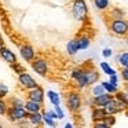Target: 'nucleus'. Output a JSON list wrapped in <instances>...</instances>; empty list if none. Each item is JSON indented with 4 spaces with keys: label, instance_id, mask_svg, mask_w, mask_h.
<instances>
[{
    "label": "nucleus",
    "instance_id": "f257e3e1",
    "mask_svg": "<svg viewBox=\"0 0 128 128\" xmlns=\"http://www.w3.org/2000/svg\"><path fill=\"white\" fill-rule=\"evenodd\" d=\"M7 118L12 122H18L22 121V120L28 118V112H26L25 108H15V106H8L6 113Z\"/></svg>",
    "mask_w": 128,
    "mask_h": 128
},
{
    "label": "nucleus",
    "instance_id": "f03ea898",
    "mask_svg": "<svg viewBox=\"0 0 128 128\" xmlns=\"http://www.w3.org/2000/svg\"><path fill=\"white\" fill-rule=\"evenodd\" d=\"M66 105H68V109H69L72 113H77L80 112L81 109V105H83V100H81V96L78 92L76 91H72L66 95Z\"/></svg>",
    "mask_w": 128,
    "mask_h": 128
},
{
    "label": "nucleus",
    "instance_id": "7ed1b4c3",
    "mask_svg": "<svg viewBox=\"0 0 128 128\" xmlns=\"http://www.w3.org/2000/svg\"><path fill=\"white\" fill-rule=\"evenodd\" d=\"M73 15L77 21H84L87 18V14H88V8H87L84 0H74L72 7Z\"/></svg>",
    "mask_w": 128,
    "mask_h": 128
},
{
    "label": "nucleus",
    "instance_id": "20e7f679",
    "mask_svg": "<svg viewBox=\"0 0 128 128\" xmlns=\"http://www.w3.org/2000/svg\"><path fill=\"white\" fill-rule=\"evenodd\" d=\"M110 30L117 36H127L128 34V22L125 20H113L110 22Z\"/></svg>",
    "mask_w": 128,
    "mask_h": 128
},
{
    "label": "nucleus",
    "instance_id": "39448f33",
    "mask_svg": "<svg viewBox=\"0 0 128 128\" xmlns=\"http://www.w3.org/2000/svg\"><path fill=\"white\" fill-rule=\"evenodd\" d=\"M32 65V69L34 70V73L46 77L47 76V72H48V65H47V61H44L43 58H34L33 61L30 62Z\"/></svg>",
    "mask_w": 128,
    "mask_h": 128
},
{
    "label": "nucleus",
    "instance_id": "423d86ee",
    "mask_svg": "<svg viewBox=\"0 0 128 128\" xmlns=\"http://www.w3.org/2000/svg\"><path fill=\"white\" fill-rule=\"evenodd\" d=\"M18 81H20L21 87H24L25 90H30V88H33V87L39 86V84L36 83V80L26 72H22V73L18 74Z\"/></svg>",
    "mask_w": 128,
    "mask_h": 128
},
{
    "label": "nucleus",
    "instance_id": "0eeeda50",
    "mask_svg": "<svg viewBox=\"0 0 128 128\" xmlns=\"http://www.w3.org/2000/svg\"><path fill=\"white\" fill-rule=\"evenodd\" d=\"M72 78L76 80L78 88H84V87L88 86V83H87V76H86V72H84L83 68H76L72 72Z\"/></svg>",
    "mask_w": 128,
    "mask_h": 128
},
{
    "label": "nucleus",
    "instance_id": "6e6552de",
    "mask_svg": "<svg viewBox=\"0 0 128 128\" xmlns=\"http://www.w3.org/2000/svg\"><path fill=\"white\" fill-rule=\"evenodd\" d=\"M26 91H28V99L36 100V102H40V103L44 102V90L40 86H36L30 90H26Z\"/></svg>",
    "mask_w": 128,
    "mask_h": 128
},
{
    "label": "nucleus",
    "instance_id": "1a4fd4ad",
    "mask_svg": "<svg viewBox=\"0 0 128 128\" xmlns=\"http://www.w3.org/2000/svg\"><path fill=\"white\" fill-rule=\"evenodd\" d=\"M103 109H105V112L108 114H117V113H120V112L124 110V108L121 106V103H120L116 98H112V99L103 106Z\"/></svg>",
    "mask_w": 128,
    "mask_h": 128
},
{
    "label": "nucleus",
    "instance_id": "9d476101",
    "mask_svg": "<svg viewBox=\"0 0 128 128\" xmlns=\"http://www.w3.org/2000/svg\"><path fill=\"white\" fill-rule=\"evenodd\" d=\"M20 54L21 56H22L24 59H25L26 62H29L30 64L32 61H33L34 58H36V52H34V48L32 47L30 44H24L20 47Z\"/></svg>",
    "mask_w": 128,
    "mask_h": 128
},
{
    "label": "nucleus",
    "instance_id": "9b49d317",
    "mask_svg": "<svg viewBox=\"0 0 128 128\" xmlns=\"http://www.w3.org/2000/svg\"><path fill=\"white\" fill-rule=\"evenodd\" d=\"M0 56H2V58H3L8 65H12V64H15V62H17V55H15V54L10 50V48H7L6 46L0 50Z\"/></svg>",
    "mask_w": 128,
    "mask_h": 128
},
{
    "label": "nucleus",
    "instance_id": "f8f14e48",
    "mask_svg": "<svg viewBox=\"0 0 128 128\" xmlns=\"http://www.w3.org/2000/svg\"><path fill=\"white\" fill-rule=\"evenodd\" d=\"M112 98H113V96H112V94L105 92V94H102V95L94 96V99H92V105H94V106H99V108H103V106H105L106 103L112 99Z\"/></svg>",
    "mask_w": 128,
    "mask_h": 128
},
{
    "label": "nucleus",
    "instance_id": "ddd939ff",
    "mask_svg": "<svg viewBox=\"0 0 128 128\" xmlns=\"http://www.w3.org/2000/svg\"><path fill=\"white\" fill-rule=\"evenodd\" d=\"M24 108L26 109V112H28V113H36V112H40V110H42L43 103L36 102V100L28 99V100L25 102V105H24Z\"/></svg>",
    "mask_w": 128,
    "mask_h": 128
},
{
    "label": "nucleus",
    "instance_id": "4468645a",
    "mask_svg": "<svg viewBox=\"0 0 128 128\" xmlns=\"http://www.w3.org/2000/svg\"><path fill=\"white\" fill-rule=\"evenodd\" d=\"M28 120L32 125H43L44 120H43V114H40V112H36V113H28Z\"/></svg>",
    "mask_w": 128,
    "mask_h": 128
},
{
    "label": "nucleus",
    "instance_id": "2eb2a0df",
    "mask_svg": "<svg viewBox=\"0 0 128 128\" xmlns=\"http://www.w3.org/2000/svg\"><path fill=\"white\" fill-rule=\"evenodd\" d=\"M84 72H86V76H87V83H88V86L95 84L99 80V73L95 69H84Z\"/></svg>",
    "mask_w": 128,
    "mask_h": 128
},
{
    "label": "nucleus",
    "instance_id": "dca6fc26",
    "mask_svg": "<svg viewBox=\"0 0 128 128\" xmlns=\"http://www.w3.org/2000/svg\"><path fill=\"white\" fill-rule=\"evenodd\" d=\"M106 112L103 108H99V106H94L92 109V120L94 121H99V120H103L106 117Z\"/></svg>",
    "mask_w": 128,
    "mask_h": 128
},
{
    "label": "nucleus",
    "instance_id": "f3484780",
    "mask_svg": "<svg viewBox=\"0 0 128 128\" xmlns=\"http://www.w3.org/2000/svg\"><path fill=\"white\" fill-rule=\"evenodd\" d=\"M116 99L121 103V106L124 108V110L128 108V91H117L116 92Z\"/></svg>",
    "mask_w": 128,
    "mask_h": 128
},
{
    "label": "nucleus",
    "instance_id": "a211bd4d",
    "mask_svg": "<svg viewBox=\"0 0 128 128\" xmlns=\"http://www.w3.org/2000/svg\"><path fill=\"white\" fill-rule=\"evenodd\" d=\"M66 50H68V54H69V55H74V54L77 52V51H78V46H77L76 39L74 40H70V42L68 43Z\"/></svg>",
    "mask_w": 128,
    "mask_h": 128
},
{
    "label": "nucleus",
    "instance_id": "6ab92c4d",
    "mask_svg": "<svg viewBox=\"0 0 128 128\" xmlns=\"http://www.w3.org/2000/svg\"><path fill=\"white\" fill-rule=\"evenodd\" d=\"M76 42H77L78 50H86V48H88V46H90V39L87 36L78 37V39H76Z\"/></svg>",
    "mask_w": 128,
    "mask_h": 128
},
{
    "label": "nucleus",
    "instance_id": "aec40b11",
    "mask_svg": "<svg viewBox=\"0 0 128 128\" xmlns=\"http://www.w3.org/2000/svg\"><path fill=\"white\" fill-rule=\"evenodd\" d=\"M102 86H103V88H105V91L109 92V94H116V92L118 91V90H117V86H113L110 81H103Z\"/></svg>",
    "mask_w": 128,
    "mask_h": 128
},
{
    "label": "nucleus",
    "instance_id": "412c9836",
    "mask_svg": "<svg viewBox=\"0 0 128 128\" xmlns=\"http://www.w3.org/2000/svg\"><path fill=\"white\" fill-rule=\"evenodd\" d=\"M117 62L122 68H128V52H122L117 56Z\"/></svg>",
    "mask_w": 128,
    "mask_h": 128
},
{
    "label": "nucleus",
    "instance_id": "4be33fe9",
    "mask_svg": "<svg viewBox=\"0 0 128 128\" xmlns=\"http://www.w3.org/2000/svg\"><path fill=\"white\" fill-rule=\"evenodd\" d=\"M47 96L50 98L51 103H52L54 106H55V105H59V102H61V99H59V95L56 94V92H54V91H48V92H47Z\"/></svg>",
    "mask_w": 128,
    "mask_h": 128
},
{
    "label": "nucleus",
    "instance_id": "5701e85b",
    "mask_svg": "<svg viewBox=\"0 0 128 128\" xmlns=\"http://www.w3.org/2000/svg\"><path fill=\"white\" fill-rule=\"evenodd\" d=\"M100 69H102V70H103V73H106L108 76H110V74H116L114 69L109 66L108 62H100Z\"/></svg>",
    "mask_w": 128,
    "mask_h": 128
},
{
    "label": "nucleus",
    "instance_id": "b1692460",
    "mask_svg": "<svg viewBox=\"0 0 128 128\" xmlns=\"http://www.w3.org/2000/svg\"><path fill=\"white\" fill-rule=\"evenodd\" d=\"M94 4L98 10H106L109 7V0H94Z\"/></svg>",
    "mask_w": 128,
    "mask_h": 128
},
{
    "label": "nucleus",
    "instance_id": "393cba45",
    "mask_svg": "<svg viewBox=\"0 0 128 128\" xmlns=\"http://www.w3.org/2000/svg\"><path fill=\"white\" fill-rule=\"evenodd\" d=\"M105 88H103V86L102 84H99V86H95L94 88H92V95L94 96H98V95H102V94H105Z\"/></svg>",
    "mask_w": 128,
    "mask_h": 128
},
{
    "label": "nucleus",
    "instance_id": "a878e982",
    "mask_svg": "<svg viewBox=\"0 0 128 128\" xmlns=\"http://www.w3.org/2000/svg\"><path fill=\"white\" fill-rule=\"evenodd\" d=\"M25 103L21 100V98H11L10 99V106H15V108H24Z\"/></svg>",
    "mask_w": 128,
    "mask_h": 128
},
{
    "label": "nucleus",
    "instance_id": "bb28decb",
    "mask_svg": "<svg viewBox=\"0 0 128 128\" xmlns=\"http://www.w3.org/2000/svg\"><path fill=\"white\" fill-rule=\"evenodd\" d=\"M103 121L108 124V127H112V125L116 124V118H114V114H106V117L103 118Z\"/></svg>",
    "mask_w": 128,
    "mask_h": 128
},
{
    "label": "nucleus",
    "instance_id": "cd10ccee",
    "mask_svg": "<svg viewBox=\"0 0 128 128\" xmlns=\"http://www.w3.org/2000/svg\"><path fill=\"white\" fill-rule=\"evenodd\" d=\"M7 109H8V105L4 102V98H0V114L4 116L7 113Z\"/></svg>",
    "mask_w": 128,
    "mask_h": 128
},
{
    "label": "nucleus",
    "instance_id": "c85d7f7f",
    "mask_svg": "<svg viewBox=\"0 0 128 128\" xmlns=\"http://www.w3.org/2000/svg\"><path fill=\"white\" fill-rule=\"evenodd\" d=\"M8 95V87L6 84L0 83V98H6Z\"/></svg>",
    "mask_w": 128,
    "mask_h": 128
},
{
    "label": "nucleus",
    "instance_id": "c756f323",
    "mask_svg": "<svg viewBox=\"0 0 128 128\" xmlns=\"http://www.w3.org/2000/svg\"><path fill=\"white\" fill-rule=\"evenodd\" d=\"M43 120H44V122L46 124H48V125H51V127H55V121H54V118H51L50 116H48L47 113H43Z\"/></svg>",
    "mask_w": 128,
    "mask_h": 128
},
{
    "label": "nucleus",
    "instance_id": "7c9ffc66",
    "mask_svg": "<svg viewBox=\"0 0 128 128\" xmlns=\"http://www.w3.org/2000/svg\"><path fill=\"white\" fill-rule=\"evenodd\" d=\"M11 68H12V70H14L15 73H22V72H25V68L24 66H21V64H18V62H15V64H12L11 65Z\"/></svg>",
    "mask_w": 128,
    "mask_h": 128
},
{
    "label": "nucleus",
    "instance_id": "2f4dec72",
    "mask_svg": "<svg viewBox=\"0 0 128 128\" xmlns=\"http://www.w3.org/2000/svg\"><path fill=\"white\" fill-rule=\"evenodd\" d=\"M112 15H113V18L118 20V18H122V17H124V11H121L120 8H114L113 12H112Z\"/></svg>",
    "mask_w": 128,
    "mask_h": 128
},
{
    "label": "nucleus",
    "instance_id": "473e14b6",
    "mask_svg": "<svg viewBox=\"0 0 128 128\" xmlns=\"http://www.w3.org/2000/svg\"><path fill=\"white\" fill-rule=\"evenodd\" d=\"M121 77L125 83H128V68H122L121 69Z\"/></svg>",
    "mask_w": 128,
    "mask_h": 128
},
{
    "label": "nucleus",
    "instance_id": "72a5a7b5",
    "mask_svg": "<svg viewBox=\"0 0 128 128\" xmlns=\"http://www.w3.org/2000/svg\"><path fill=\"white\" fill-rule=\"evenodd\" d=\"M54 109H55V113L58 114V118H64V112L61 110L59 105H55V106H54Z\"/></svg>",
    "mask_w": 128,
    "mask_h": 128
},
{
    "label": "nucleus",
    "instance_id": "f704fd0d",
    "mask_svg": "<svg viewBox=\"0 0 128 128\" xmlns=\"http://www.w3.org/2000/svg\"><path fill=\"white\" fill-rule=\"evenodd\" d=\"M102 54H103L105 58H109V56L112 55V50H110V48H105V50L102 51Z\"/></svg>",
    "mask_w": 128,
    "mask_h": 128
},
{
    "label": "nucleus",
    "instance_id": "c9c22d12",
    "mask_svg": "<svg viewBox=\"0 0 128 128\" xmlns=\"http://www.w3.org/2000/svg\"><path fill=\"white\" fill-rule=\"evenodd\" d=\"M109 81H110L113 86H117V81H118V80H117V76L116 74H110V80H109Z\"/></svg>",
    "mask_w": 128,
    "mask_h": 128
},
{
    "label": "nucleus",
    "instance_id": "e433bc0d",
    "mask_svg": "<svg viewBox=\"0 0 128 128\" xmlns=\"http://www.w3.org/2000/svg\"><path fill=\"white\" fill-rule=\"evenodd\" d=\"M46 113H47L48 116L51 117V118H58V114H56L55 112H52V110H50V112H46Z\"/></svg>",
    "mask_w": 128,
    "mask_h": 128
},
{
    "label": "nucleus",
    "instance_id": "4c0bfd02",
    "mask_svg": "<svg viewBox=\"0 0 128 128\" xmlns=\"http://www.w3.org/2000/svg\"><path fill=\"white\" fill-rule=\"evenodd\" d=\"M4 47V40H3V37H2V34H0V50Z\"/></svg>",
    "mask_w": 128,
    "mask_h": 128
},
{
    "label": "nucleus",
    "instance_id": "58836bf2",
    "mask_svg": "<svg viewBox=\"0 0 128 128\" xmlns=\"http://www.w3.org/2000/svg\"><path fill=\"white\" fill-rule=\"evenodd\" d=\"M125 90H127V91H128V84H127V87H125Z\"/></svg>",
    "mask_w": 128,
    "mask_h": 128
},
{
    "label": "nucleus",
    "instance_id": "ea45409f",
    "mask_svg": "<svg viewBox=\"0 0 128 128\" xmlns=\"http://www.w3.org/2000/svg\"><path fill=\"white\" fill-rule=\"evenodd\" d=\"M125 110H127V116H128V108H127V109H125Z\"/></svg>",
    "mask_w": 128,
    "mask_h": 128
},
{
    "label": "nucleus",
    "instance_id": "a19ab883",
    "mask_svg": "<svg viewBox=\"0 0 128 128\" xmlns=\"http://www.w3.org/2000/svg\"><path fill=\"white\" fill-rule=\"evenodd\" d=\"M127 44H128V39H127Z\"/></svg>",
    "mask_w": 128,
    "mask_h": 128
}]
</instances>
